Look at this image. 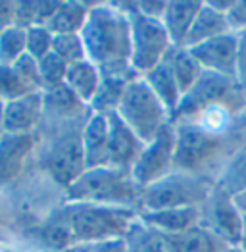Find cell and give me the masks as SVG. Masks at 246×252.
Instances as JSON below:
<instances>
[{
	"mask_svg": "<svg viewBox=\"0 0 246 252\" xmlns=\"http://www.w3.org/2000/svg\"><path fill=\"white\" fill-rule=\"evenodd\" d=\"M239 93H243V91L239 89L235 79L204 71V75L198 79V83L181 98V104L175 110L171 124L196 120L200 114H204L212 108L225 106Z\"/></svg>",
	"mask_w": 246,
	"mask_h": 252,
	"instance_id": "9",
	"label": "cell"
},
{
	"mask_svg": "<svg viewBox=\"0 0 246 252\" xmlns=\"http://www.w3.org/2000/svg\"><path fill=\"white\" fill-rule=\"evenodd\" d=\"M227 33H233L231 27H229V21H227V14L215 10L212 4L202 2V8L196 16V20L192 23L188 35H186V41H184V48H192V46H198L206 41H212L215 37H221Z\"/></svg>",
	"mask_w": 246,
	"mask_h": 252,
	"instance_id": "18",
	"label": "cell"
},
{
	"mask_svg": "<svg viewBox=\"0 0 246 252\" xmlns=\"http://www.w3.org/2000/svg\"><path fill=\"white\" fill-rule=\"evenodd\" d=\"M241 247L246 251V216H245V229H243V241H241Z\"/></svg>",
	"mask_w": 246,
	"mask_h": 252,
	"instance_id": "44",
	"label": "cell"
},
{
	"mask_svg": "<svg viewBox=\"0 0 246 252\" xmlns=\"http://www.w3.org/2000/svg\"><path fill=\"white\" fill-rule=\"evenodd\" d=\"M123 243L127 252H169L164 233L156 231L154 227L144 223L139 216L125 231Z\"/></svg>",
	"mask_w": 246,
	"mask_h": 252,
	"instance_id": "25",
	"label": "cell"
},
{
	"mask_svg": "<svg viewBox=\"0 0 246 252\" xmlns=\"http://www.w3.org/2000/svg\"><path fill=\"white\" fill-rule=\"evenodd\" d=\"M58 0H23L16 2V25L23 29L46 25L58 8Z\"/></svg>",
	"mask_w": 246,
	"mask_h": 252,
	"instance_id": "28",
	"label": "cell"
},
{
	"mask_svg": "<svg viewBox=\"0 0 246 252\" xmlns=\"http://www.w3.org/2000/svg\"><path fill=\"white\" fill-rule=\"evenodd\" d=\"M175 127L169 124L156 135V139L144 145L139 160L131 169V175L141 189L154 185L175 169Z\"/></svg>",
	"mask_w": 246,
	"mask_h": 252,
	"instance_id": "10",
	"label": "cell"
},
{
	"mask_svg": "<svg viewBox=\"0 0 246 252\" xmlns=\"http://www.w3.org/2000/svg\"><path fill=\"white\" fill-rule=\"evenodd\" d=\"M233 200H235L237 208H239V210H241L246 216V190L239 192V194H235V196H233Z\"/></svg>",
	"mask_w": 246,
	"mask_h": 252,
	"instance_id": "42",
	"label": "cell"
},
{
	"mask_svg": "<svg viewBox=\"0 0 246 252\" xmlns=\"http://www.w3.org/2000/svg\"><path fill=\"white\" fill-rule=\"evenodd\" d=\"M239 63H237V85L246 93V31L239 33Z\"/></svg>",
	"mask_w": 246,
	"mask_h": 252,
	"instance_id": "38",
	"label": "cell"
},
{
	"mask_svg": "<svg viewBox=\"0 0 246 252\" xmlns=\"http://www.w3.org/2000/svg\"><path fill=\"white\" fill-rule=\"evenodd\" d=\"M100 83H102V71L91 60H85V62L69 65L63 85L81 100L83 104L91 106V102L94 100V96L100 89Z\"/></svg>",
	"mask_w": 246,
	"mask_h": 252,
	"instance_id": "22",
	"label": "cell"
},
{
	"mask_svg": "<svg viewBox=\"0 0 246 252\" xmlns=\"http://www.w3.org/2000/svg\"><path fill=\"white\" fill-rule=\"evenodd\" d=\"M42 120H44L42 91H35L16 100L4 102V133L8 135L35 133V129Z\"/></svg>",
	"mask_w": 246,
	"mask_h": 252,
	"instance_id": "14",
	"label": "cell"
},
{
	"mask_svg": "<svg viewBox=\"0 0 246 252\" xmlns=\"http://www.w3.org/2000/svg\"><path fill=\"white\" fill-rule=\"evenodd\" d=\"M139 218L156 231L177 235L202 223V208H167V210H143Z\"/></svg>",
	"mask_w": 246,
	"mask_h": 252,
	"instance_id": "17",
	"label": "cell"
},
{
	"mask_svg": "<svg viewBox=\"0 0 246 252\" xmlns=\"http://www.w3.org/2000/svg\"><path fill=\"white\" fill-rule=\"evenodd\" d=\"M85 168H102L108 166V141H110V126L108 114L91 112L81 133Z\"/></svg>",
	"mask_w": 246,
	"mask_h": 252,
	"instance_id": "16",
	"label": "cell"
},
{
	"mask_svg": "<svg viewBox=\"0 0 246 252\" xmlns=\"http://www.w3.org/2000/svg\"><path fill=\"white\" fill-rule=\"evenodd\" d=\"M227 21L233 33L246 31V0H235L227 12Z\"/></svg>",
	"mask_w": 246,
	"mask_h": 252,
	"instance_id": "37",
	"label": "cell"
},
{
	"mask_svg": "<svg viewBox=\"0 0 246 252\" xmlns=\"http://www.w3.org/2000/svg\"><path fill=\"white\" fill-rule=\"evenodd\" d=\"M69 65L60 60L54 52H50L48 56H44L39 60V73H41V85L42 91L48 89H56L65 83V75H67Z\"/></svg>",
	"mask_w": 246,
	"mask_h": 252,
	"instance_id": "32",
	"label": "cell"
},
{
	"mask_svg": "<svg viewBox=\"0 0 246 252\" xmlns=\"http://www.w3.org/2000/svg\"><path fill=\"white\" fill-rule=\"evenodd\" d=\"M35 145H37L35 133H27V135L4 133L0 137V187L10 185L20 177Z\"/></svg>",
	"mask_w": 246,
	"mask_h": 252,
	"instance_id": "15",
	"label": "cell"
},
{
	"mask_svg": "<svg viewBox=\"0 0 246 252\" xmlns=\"http://www.w3.org/2000/svg\"><path fill=\"white\" fill-rule=\"evenodd\" d=\"M131 16V67L143 77L167 58L173 42L164 23L141 16L131 4H125Z\"/></svg>",
	"mask_w": 246,
	"mask_h": 252,
	"instance_id": "6",
	"label": "cell"
},
{
	"mask_svg": "<svg viewBox=\"0 0 246 252\" xmlns=\"http://www.w3.org/2000/svg\"><path fill=\"white\" fill-rule=\"evenodd\" d=\"M16 69V73L20 75V79L27 85L29 91H42L41 85V73H39V62L35 58H31L29 54H25L18 62L12 65Z\"/></svg>",
	"mask_w": 246,
	"mask_h": 252,
	"instance_id": "35",
	"label": "cell"
},
{
	"mask_svg": "<svg viewBox=\"0 0 246 252\" xmlns=\"http://www.w3.org/2000/svg\"><path fill=\"white\" fill-rule=\"evenodd\" d=\"M83 126H73L71 129L69 127L58 129L42 150V168L63 189H67L87 169L81 141Z\"/></svg>",
	"mask_w": 246,
	"mask_h": 252,
	"instance_id": "7",
	"label": "cell"
},
{
	"mask_svg": "<svg viewBox=\"0 0 246 252\" xmlns=\"http://www.w3.org/2000/svg\"><path fill=\"white\" fill-rule=\"evenodd\" d=\"M202 8V2H192V0H173L167 2V10L162 23L173 46H184L186 35L196 20L198 12Z\"/></svg>",
	"mask_w": 246,
	"mask_h": 252,
	"instance_id": "20",
	"label": "cell"
},
{
	"mask_svg": "<svg viewBox=\"0 0 246 252\" xmlns=\"http://www.w3.org/2000/svg\"><path fill=\"white\" fill-rule=\"evenodd\" d=\"M175 127V169L200 173L223 150V135L214 133L198 122H179Z\"/></svg>",
	"mask_w": 246,
	"mask_h": 252,
	"instance_id": "8",
	"label": "cell"
},
{
	"mask_svg": "<svg viewBox=\"0 0 246 252\" xmlns=\"http://www.w3.org/2000/svg\"><path fill=\"white\" fill-rule=\"evenodd\" d=\"M42 98H44V118H50L56 122L79 120L91 112L89 106L83 104L65 85L42 91Z\"/></svg>",
	"mask_w": 246,
	"mask_h": 252,
	"instance_id": "21",
	"label": "cell"
},
{
	"mask_svg": "<svg viewBox=\"0 0 246 252\" xmlns=\"http://www.w3.org/2000/svg\"><path fill=\"white\" fill-rule=\"evenodd\" d=\"M29 93H35V91L27 89V85L20 79L16 69L12 65L0 63V100L10 102V100H16V98H20L23 94H29Z\"/></svg>",
	"mask_w": 246,
	"mask_h": 252,
	"instance_id": "34",
	"label": "cell"
},
{
	"mask_svg": "<svg viewBox=\"0 0 246 252\" xmlns=\"http://www.w3.org/2000/svg\"><path fill=\"white\" fill-rule=\"evenodd\" d=\"M137 216L139 214L133 208L67 202L42 225L41 239L56 252L75 243L96 245L110 239H122Z\"/></svg>",
	"mask_w": 246,
	"mask_h": 252,
	"instance_id": "1",
	"label": "cell"
},
{
	"mask_svg": "<svg viewBox=\"0 0 246 252\" xmlns=\"http://www.w3.org/2000/svg\"><path fill=\"white\" fill-rule=\"evenodd\" d=\"M131 6L144 18L162 21L167 10V2L162 0H143V2H131Z\"/></svg>",
	"mask_w": 246,
	"mask_h": 252,
	"instance_id": "36",
	"label": "cell"
},
{
	"mask_svg": "<svg viewBox=\"0 0 246 252\" xmlns=\"http://www.w3.org/2000/svg\"><path fill=\"white\" fill-rule=\"evenodd\" d=\"M91 12V4H83L75 0H63L58 4L54 16L46 23L48 31L56 37V35H75L81 33L87 18Z\"/></svg>",
	"mask_w": 246,
	"mask_h": 252,
	"instance_id": "24",
	"label": "cell"
},
{
	"mask_svg": "<svg viewBox=\"0 0 246 252\" xmlns=\"http://www.w3.org/2000/svg\"><path fill=\"white\" fill-rule=\"evenodd\" d=\"M202 225L215 233L229 247H241L245 214L237 208L231 194L215 187L202 206Z\"/></svg>",
	"mask_w": 246,
	"mask_h": 252,
	"instance_id": "11",
	"label": "cell"
},
{
	"mask_svg": "<svg viewBox=\"0 0 246 252\" xmlns=\"http://www.w3.org/2000/svg\"><path fill=\"white\" fill-rule=\"evenodd\" d=\"M118 116L144 145L156 139V135L171 124V112L152 93L143 77L129 81L118 108Z\"/></svg>",
	"mask_w": 246,
	"mask_h": 252,
	"instance_id": "5",
	"label": "cell"
},
{
	"mask_svg": "<svg viewBox=\"0 0 246 252\" xmlns=\"http://www.w3.org/2000/svg\"><path fill=\"white\" fill-rule=\"evenodd\" d=\"M215 187L235 196L246 190V148L237 152L215 181Z\"/></svg>",
	"mask_w": 246,
	"mask_h": 252,
	"instance_id": "29",
	"label": "cell"
},
{
	"mask_svg": "<svg viewBox=\"0 0 246 252\" xmlns=\"http://www.w3.org/2000/svg\"><path fill=\"white\" fill-rule=\"evenodd\" d=\"M225 252H246L243 247H227V251Z\"/></svg>",
	"mask_w": 246,
	"mask_h": 252,
	"instance_id": "45",
	"label": "cell"
},
{
	"mask_svg": "<svg viewBox=\"0 0 246 252\" xmlns=\"http://www.w3.org/2000/svg\"><path fill=\"white\" fill-rule=\"evenodd\" d=\"M12 25H16V2L0 0V35Z\"/></svg>",
	"mask_w": 246,
	"mask_h": 252,
	"instance_id": "39",
	"label": "cell"
},
{
	"mask_svg": "<svg viewBox=\"0 0 246 252\" xmlns=\"http://www.w3.org/2000/svg\"><path fill=\"white\" fill-rule=\"evenodd\" d=\"M143 189L135 183L131 171L102 166L85 169L65 189L67 202H89L102 206L133 208L141 206Z\"/></svg>",
	"mask_w": 246,
	"mask_h": 252,
	"instance_id": "3",
	"label": "cell"
},
{
	"mask_svg": "<svg viewBox=\"0 0 246 252\" xmlns=\"http://www.w3.org/2000/svg\"><path fill=\"white\" fill-rule=\"evenodd\" d=\"M52 52L63 60L67 65L79 63L87 60V50H85V42H83L81 33L75 35H56L54 44H52Z\"/></svg>",
	"mask_w": 246,
	"mask_h": 252,
	"instance_id": "31",
	"label": "cell"
},
{
	"mask_svg": "<svg viewBox=\"0 0 246 252\" xmlns=\"http://www.w3.org/2000/svg\"><path fill=\"white\" fill-rule=\"evenodd\" d=\"M81 37L87 60L94 63L102 75L139 77L131 67V16L125 4H91Z\"/></svg>",
	"mask_w": 246,
	"mask_h": 252,
	"instance_id": "2",
	"label": "cell"
},
{
	"mask_svg": "<svg viewBox=\"0 0 246 252\" xmlns=\"http://www.w3.org/2000/svg\"><path fill=\"white\" fill-rule=\"evenodd\" d=\"M92 252H127L125 249V243L122 239H110V241H102V243H96L92 247Z\"/></svg>",
	"mask_w": 246,
	"mask_h": 252,
	"instance_id": "40",
	"label": "cell"
},
{
	"mask_svg": "<svg viewBox=\"0 0 246 252\" xmlns=\"http://www.w3.org/2000/svg\"><path fill=\"white\" fill-rule=\"evenodd\" d=\"M4 135V102L0 100V137Z\"/></svg>",
	"mask_w": 246,
	"mask_h": 252,
	"instance_id": "43",
	"label": "cell"
},
{
	"mask_svg": "<svg viewBox=\"0 0 246 252\" xmlns=\"http://www.w3.org/2000/svg\"><path fill=\"white\" fill-rule=\"evenodd\" d=\"M167 62H169L171 69H173V75H175V79L179 83V89H181L183 96L204 75L202 65L196 62V58L184 46H173L171 52L167 54Z\"/></svg>",
	"mask_w": 246,
	"mask_h": 252,
	"instance_id": "26",
	"label": "cell"
},
{
	"mask_svg": "<svg viewBox=\"0 0 246 252\" xmlns=\"http://www.w3.org/2000/svg\"><path fill=\"white\" fill-rule=\"evenodd\" d=\"M27 54V29L12 25L0 35V63L14 65Z\"/></svg>",
	"mask_w": 246,
	"mask_h": 252,
	"instance_id": "30",
	"label": "cell"
},
{
	"mask_svg": "<svg viewBox=\"0 0 246 252\" xmlns=\"http://www.w3.org/2000/svg\"><path fill=\"white\" fill-rule=\"evenodd\" d=\"M94 245H87V243H75V245H69L65 249H62L60 252H92Z\"/></svg>",
	"mask_w": 246,
	"mask_h": 252,
	"instance_id": "41",
	"label": "cell"
},
{
	"mask_svg": "<svg viewBox=\"0 0 246 252\" xmlns=\"http://www.w3.org/2000/svg\"><path fill=\"white\" fill-rule=\"evenodd\" d=\"M0 225H2V214H0Z\"/></svg>",
	"mask_w": 246,
	"mask_h": 252,
	"instance_id": "47",
	"label": "cell"
},
{
	"mask_svg": "<svg viewBox=\"0 0 246 252\" xmlns=\"http://www.w3.org/2000/svg\"><path fill=\"white\" fill-rule=\"evenodd\" d=\"M54 35L48 31L46 25H35L27 29V54L37 62L52 52Z\"/></svg>",
	"mask_w": 246,
	"mask_h": 252,
	"instance_id": "33",
	"label": "cell"
},
{
	"mask_svg": "<svg viewBox=\"0 0 246 252\" xmlns=\"http://www.w3.org/2000/svg\"><path fill=\"white\" fill-rule=\"evenodd\" d=\"M215 183L202 173H186L173 169L164 179L143 189L141 212L167 208H202Z\"/></svg>",
	"mask_w": 246,
	"mask_h": 252,
	"instance_id": "4",
	"label": "cell"
},
{
	"mask_svg": "<svg viewBox=\"0 0 246 252\" xmlns=\"http://www.w3.org/2000/svg\"><path fill=\"white\" fill-rule=\"evenodd\" d=\"M169 252H225L227 245L206 225H196L177 235H165Z\"/></svg>",
	"mask_w": 246,
	"mask_h": 252,
	"instance_id": "19",
	"label": "cell"
},
{
	"mask_svg": "<svg viewBox=\"0 0 246 252\" xmlns=\"http://www.w3.org/2000/svg\"><path fill=\"white\" fill-rule=\"evenodd\" d=\"M110 141H108V166L122 171H131L139 160L144 143L123 124L118 112L108 114Z\"/></svg>",
	"mask_w": 246,
	"mask_h": 252,
	"instance_id": "13",
	"label": "cell"
},
{
	"mask_svg": "<svg viewBox=\"0 0 246 252\" xmlns=\"http://www.w3.org/2000/svg\"><path fill=\"white\" fill-rule=\"evenodd\" d=\"M143 79L152 89V93L164 102L165 108L171 112V118H173L175 110L181 104L183 93L179 89V83L173 75V69L167 62V58L162 63H158L154 69H150L146 75H143Z\"/></svg>",
	"mask_w": 246,
	"mask_h": 252,
	"instance_id": "23",
	"label": "cell"
},
{
	"mask_svg": "<svg viewBox=\"0 0 246 252\" xmlns=\"http://www.w3.org/2000/svg\"><path fill=\"white\" fill-rule=\"evenodd\" d=\"M196 62L208 73L231 77L237 81V63H239V37L237 33H227L206 41L198 46L188 48Z\"/></svg>",
	"mask_w": 246,
	"mask_h": 252,
	"instance_id": "12",
	"label": "cell"
},
{
	"mask_svg": "<svg viewBox=\"0 0 246 252\" xmlns=\"http://www.w3.org/2000/svg\"><path fill=\"white\" fill-rule=\"evenodd\" d=\"M129 81H133V79L102 75L100 89H98L94 100L89 106V110L91 112H96V114H114V112H118Z\"/></svg>",
	"mask_w": 246,
	"mask_h": 252,
	"instance_id": "27",
	"label": "cell"
},
{
	"mask_svg": "<svg viewBox=\"0 0 246 252\" xmlns=\"http://www.w3.org/2000/svg\"><path fill=\"white\" fill-rule=\"evenodd\" d=\"M0 252H16V251H12V249H8V247H4V245H0Z\"/></svg>",
	"mask_w": 246,
	"mask_h": 252,
	"instance_id": "46",
	"label": "cell"
}]
</instances>
